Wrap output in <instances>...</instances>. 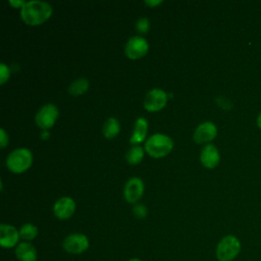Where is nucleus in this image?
Here are the masks:
<instances>
[{"instance_id": "f257e3e1", "label": "nucleus", "mask_w": 261, "mask_h": 261, "mask_svg": "<svg viewBox=\"0 0 261 261\" xmlns=\"http://www.w3.org/2000/svg\"><path fill=\"white\" fill-rule=\"evenodd\" d=\"M52 7L44 1H28L20 8V17L29 25H39L45 22L52 14Z\"/></svg>"}, {"instance_id": "f03ea898", "label": "nucleus", "mask_w": 261, "mask_h": 261, "mask_svg": "<svg viewBox=\"0 0 261 261\" xmlns=\"http://www.w3.org/2000/svg\"><path fill=\"white\" fill-rule=\"evenodd\" d=\"M241 250V241L236 236L227 234L217 244L215 254L218 261H232L239 256Z\"/></svg>"}, {"instance_id": "7ed1b4c3", "label": "nucleus", "mask_w": 261, "mask_h": 261, "mask_svg": "<svg viewBox=\"0 0 261 261\" xmlns=\"http://www.w3.org/2000/svg\"><path fill=\"white\" fill-rule=\"evenodd\" d=\"M173 148L172 140L163 134H155L151 136L145 143V150L154 158L166 156Z\"/></svg>"}, {"instance_id": "20e7f679", "label": "nucleus", "mask_w": 261, "mask_h": 261, "mask_svg": "<svg viewBox=\"0 0 261 261\" xmlns=\"http://www.w3.org/2000/svg\"><path fill=\"white\" fill-rule=\"evenodd\" d=\"M33 163V154L29 149L19 148L12 151L7 159V167L14 173H21L31 167Z\"/></svg>"}, {"instance_id": "39448f33", "label": "nucleus", "mask_w": 261, "mask_h": 261, "mask_svg": "<svg viewBox=\"0 0 261 261\" xmlns=\"http://www.w3.org/2000/svg\"><path fill=\"white\" fill-rule=\"evenodd\" d=\"M149 44L147 40L141 36H134L125 44V55L130 59H139L147 54Z\"/></svg>"}, {"instance_id": "423d86ee", "label": "nucleus", "mask_w": 261, "mask_h": 261, "mask_svg": "<svg viewBox=\"0 0 261 261\" xmlns=\"http://www.w3.org/2000/svg\"><path fill=\"white\" fill-rule=\"evenodd\" d=\"M89 239L83 233L69 234L62 243L64 251L70 254H82L89 248Z\"/></svg>"}, {"instance_id": "0eeeda50", "label": "nucleus", "mask_w": 261, "mask_h": 261, "mask_svg": "<svg viewBox=\"0 0 261 261\" xmlns=\"http://www.w3.org/2000/svg\"><path fill=\"white\" fill-rule=\"evenodd\" d=\"M58 117V109L54 104L44 105L36 114V123L43 129L50 128Z\"/></svg>"}, {"instance_id": "6e6552de", "label": "nucleus", "mask_w": 261, "mask_h": 261, "mask_svg": "<svg viewBox=\"0 0 261 261\" xmlns=\"http://www.w3.org/2000/svg\"><path fill=\"white\" fill-rule=\"evenodd\" d=\"M167 102V94L161 89H152L145 97L144 107L146 110L154 112L161 110Z\"/></svg>"}, {"instance_id": "1a4fd4ad", "label": "nucleus", "mask_w": 261, "mask_h": 261, "mask_svg": "<svg viewBox=\"0 0 261 261\" xmlns=\"http://www.w3.org/2000/svg\"><path fill=\"white\" fill-rule=\"evenodd\" d=\"M144 193V184L139 177L129 178L125 186L123 195L125 200L128 203H137L143 196Z\"/></svg>"}, {"instance_id": "9d476101", "label": "nucleus", "mask_w": 261, "mask_h": 261, "mask_svg": "<svg viewBox=\"0 0 261 261\" xmlns=\"http://www.w3.org/2000/svg\"><path fill=\"white\" fill-rule=\"evenodd\" d=\"M217 135V127L211 121H205L198 125L194 133V141L198 144H204L212 141Z\"/></svg>"}, {"instance_id": "9b49d317", "label": "nucleus", "mask_w": 261, "mask_h": 261, "mask_svg": "<svg viewBox=\"0 0 261 261\" xmlns=\"http://www.w3.org/2000/svg\"><path fill=\"white\" fill-rule=\"evenodd\" d=\"M75 210V202L70 197H62L57 200L53 207L54 215L58 219L69 218Z\"/></svg>"}, {"instance_id": "f8f14e48", "label": "nucleus", "mask_w": 261, "mask_h": 261, "mask_svg": "<svg viewBox=\"0 0 261 261\" xmlns=\"http://www.w3.org/2000/svg\"><path fill=\"white\" fill-rule=\"evenodd\" d=\"M19 238V231L14 226L5 223L0 225V244L3 248L14 247Z\"/></svg>"}, {"instance_id": "ddd939ff", "label": "nucleus", "mask_w": 261, "mask_h": 261, "mask_svg": "<svg viewBox=\"0 0 261 261\" xmlns=\"http://www.w3.org/2000/svg\"><path fill=\"white\" fill-rule=\"evenodd\" d=\"M200 160L207 168H214L217 166L220 160V155L217 148L212 144L206 145L201 151Z\"/></svg>"}, {"instance_id": "4468645a", "label": "nucleus", "mask_w": 261, "mask_h": 261, "mask_svg": "<svg viewBox=\"0 0 261 261\" xmlns=\"http://www.w3.org/2000/svg\"><path fill=\"white\" fill-rule=\"evenodd\" d=\"M15 255L19 261H37V250L29 242H22L17 245Z\"/></svg>"}, {"instance_id": "2eb2a0df", "label": "nucleus", "mask_w": 261, "mask_h": 261, "mask_svg": "<svg viewBox=\"0 0 261 261\" xmlns=\"http://www.w3.org/2000/svg\"><path fill=\"white\" fill-rule=\"evenodd\" d=\"M148 130V121L144 117H139L136 120V125L133 135L129 139L130 144H139L146 139Z\"/></svg>"}, {"instance_id": "dca6fc26", "label": "nucleus", "mask_w": 261, "mask_h": 261, "mask_svg": "<svg viewBox=\"0 0 261 261\" xmlns=\"http://www.w3.org/2000/svg\"><path fill=\"white\" fill-rule=\"evenodd\" d=\"M120 130V124L114 117H110L103 126V135L106 139L114 138Z\"/></svg>"}, {"instance_id": "f3484780", "label": "nucleus", "mask_w": 261, "mask_h": 261, "mask_svg": "<svg viewBox=\"0 0 261 261\" xmlns=\"http://www.w3.org/2000/svg\"><path fill=\"white\" fill-rule=\"evenodd\" d=\"M88 88H89V81L85 77H80V79L73 81L69 85L68 92L73 96H77V95H82L85 92H87Z\"/></svg>"}, {"instance_id": "a211bd4d", "label": "nucleus", "mask_w": 261, "mask_h": 261, "mask_svg": "<svg viewBox=\"0 0 261 261\" xmlns=\"http://www.w3.org/2000/svg\"><path fill=\"white\" fill-rule=\"evenodd\" d=\"M144 157V150L140 146H134L132 147L128 152L126 153V160L129 164L136 165L142 161Z\"/></svg>"}, {"instance_id": "6ab92c4d", "label": "nucleus", "mask_w": 261, "mask_h": 261, "mask_svg": "<svg viewBox=\"0 0 261 261\" xmlns=\"http://www.w3.org/2000/svg\"><path fill=\"white\" fill-rule=\"evenodd\" d=\"M38 234V228L32 223L23 224L19 229V237L24 241H32Z\"/></svg>"}, {"instance_id": "aec40b11", "label": "nucleus", "mask_w": 261, "mask_h": 261, "mask_svg": "<svg viewBox=\"0 0 261 261\" xmlns=\"http://www.w3.org/2000/svg\"><path fill=\"white\" fill-rule=\"evenodd\" d=\"M136 29L141 34H147L150 29L149 19L147 17H141L136 23Z\"/></svg>"}, {"instance_id": "412c9836", "label": "nucleus", "mask_w": 261, "mask_h": 261, "mask_svg": "<svg viewBox=\"0 0 261 261\" xmlns=\"http://www.w3.org/2000/svg\"><path fill=\"white\" fill-rule=\"evenodd\" d=\"M133 212L137 218H145L148 214V210L146 206H144L143 204H136L133 209Z\"/></svg>"}, {"instance_id": "4be33fe9", "label": "nucleus", "mask_w": 261, "mask_h": 261, "mask_svg": "<svg viewBox=\"0 0 261 261\" xmlns=\"http://www.w3.org/2000/svg\"><path fill=\"white\" fill-rule=\"evenodd\" d=\"M9 75H10V70L8 66L2 62L0 64V84L1 85L5 84V82L9 79Z\"/></svg>"}, {"instance_id": "5701e85b", "label": "nucleus", "mask_w": 261, "mask_h": 261, "mask_svg": "<svg viewBox=\"0 0 261 261\" xmlns=\"http://www.w3.org/2000/svg\"><path fill=\"white\" fill-rule=\"evenodd\" d=\"M0 133H1V139H0L1 148H5V146L8 144V136L6 135V133L3 128L0 129Z\"/></svg>"}, {"instance_id": "b1692460", "label": "nucleus", "mask_w": 261, "mask_h": 261, "mask_svg": "<svg viewBox=\"0 0 261 261\" xmlns=\"http://www.w3.org/2000/svg\"><path fill=\"white\" fill-rule=\"evenodd\" d=\"M9 3L13 6V7H16V8H18V7H22L23 5H24V1H14V0H10L9 1Z\"/></svg>"}, {"instance_id": "393cba45", "label": "nucleus", "mask_w": 261, "mask_h": 261, "mask_svg": "<svg viewBox=\"0 0 261 261\" xmlns=\"http://www.w3.org/2000/svg\"><path fill=\"white\" fill-rule=\"evenodd\" d=\"M160 3H162V1H160V0H153V1H151V0H146L145 1V4L146 5H149V6H156V5H158V4H160Z\"/></svg>"}, {"instance_id": "a878e982", "label": "nucleus", "mask_w": 261, "mask_h": 261, "mask_svg": "<svg viewBox=\"0 0 261 261\" xmlns=\"http://www.w3.org/2000/svg\"><path fill=\"white\" fill-rule=\"evenodd\" d=\"M257 124H258V126L261 128V112H260V114H259L258 117H257Z\"/></svg>"}, {"instance_id": "bb28decb", "label": "nucleus", "mask_w": 261, "mask_h": 261, "mask_svg": "<svg viewBox=\"0 0 261 261\" xmlns=\"http://www.w3.org/2000/svg\"><path fill=\"white\" fill-rule=\"evenodd\" d=\"M128 261H142V260H140V259H138V258H133V259L128 260Z\"/></svg>"}]
</instances>
